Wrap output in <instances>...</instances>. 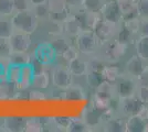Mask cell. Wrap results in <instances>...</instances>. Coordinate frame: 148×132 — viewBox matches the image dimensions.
Instances as JSON below:
<instances>
[{
    "instance_id": "32",
    "label": "cell",
    "mask_w": 148,
    "mask_h": 132,
    "mask_svg": "<svg viewBox=\"0 0 148 132\" xmlns=\"http://www.w3.org/2000/svg\"><path fill=\"white\" fill-rule=\"evenodd\" d=\"M71 14V11L70 9H66L64 11H58V12H49V20L51 23L53 24H62L65 22V20L69 18V16Z\"/></svg>"
},
{
    "instance_id": "10",
    "label": "cell",
    "mask_w": 148,
    "mask_h": 132,
    "mask_svg": "<svg viewBox=\"0 0 148 132\" xmlns=\"http://www.w3.org/2000/svg\"><path fill=\"white\" fill-rule=\"evenodd\" d=\"M74 16L77 18L83 31H93L95 29L96 24L99 23L101 18H102L101 13L88 11V10L83 9V8L75 11Z\"/></svg>"
},
{
    "instance_id": "45",
    "label": "cell",
    "mask_w": 148,
    "mask_h": 132,
    "mask_svg": "<svg viewBox=\"0 0 148 132\" xmlns=\"http://www.w3.org/2000/svg\"><path fill=\"white\" fill-rule=\"evenodd\" d=\"M104 62L105 61L102 58V57H101V58H93V60H91V61H88V64H90V69L102 72L103 67L105 66Z\"/></svg>"
},
{
    "instance_id": "3",
    "label": "cell",
    "mask_w": 148,
    "mask_h": 132,
    "mask_svg": "<svg viewBox=\"0 0 148 132\" xmlns=\"http://www.w3.org/2000/svg\"><path fill=\"white\" fill-rule=\"evenodd\" d=\"M75 40V47L80 52V54L84 55H93L95 54L101 46L99 39L96 38L93 31H82L76 37Z\"/></svg>"
},
{
    "instance_id": "15",
    "label": "cell",
    "mask_w": 148,
    "mask_h": 132,
    "mask_svg": "<svg viewBox=\"0 0 148 132\" xmlns=\"http://www.w3.org/2000/svg\"><path fill=\"white\" fill-rule=\"evenodd\" d=\"M137 38H138V34L134 30H132L128 25H126L123 22L119 24L117 34L115 37V39L118 42L130 46V44H135V41Z\"/></svg>"
},
{
    "instance_id": "24",
    "label": "cell",
    "mask_w": 148,
    "mask_h": 132,
    "mask_svg": "<svg viewBox=\"0 0 148 132\" xmlns=\"http://www.w3.org/2000/svg\"><path fill=\"white\" fill-rule=\"evenodd\" d=\"M145 123H146V120L142 118L139 114L127 117L125 132H144Z\"/></svg>"
},
{
    "instance_id": "37",
    "label": "cell",
    "mask_w": 148,
    "mask_h": 132,
    "mask_svg": "<svg viewBox=\"0 0 148 132\" xmlns=\"http://www.w3.org/2000/svg\"><path fill=\"white\" fill-rule=\"evenodd\" d=\"M79 56H80V52H79L77 49L75 47V45H74V46L70 45L68 49L61 54V57L66 62V63H70L71 61H73V60H75V58H77Z\"/></svg>"
},
{
    "instance_id": "8",
    "label": "cell",
    "mask_w": 148,
    "mask_h": 132,
    "mask_svg": "<svg viewBox=\"0 0 148 132\" xmlns=\"http://www.w3.org/2000/svg\"><path fill=\"white\" fill-rule=\"evenodd\" d=\"M137 86H138V84H137V79L135 77H132L123 72V74L121 75V77L118 78V81L115 84L117 98L135 95Z\"/></svg>"
},
{
    "instance_id": "36",
    "label": "cell",
    "mask_w": 148,
    "mask_h": 132,
    "mask_svg": "<svg viewBox=\"0 0 148 132\" xmlns=\"http://www.w3.org/2000/svg\"><path fill=\"white\" fill-rule=\"evenodd\" d=\"M14 13L13 0H0V16H12Z\"/></svg>"
},
{
    "instance_id": "12",
    "label": "cell",
    "mask_w": 148,
    "mask_h": 132,
    "mask_svg": "<svg viewBox=\"0 0 148 132\" xmlns=\"http://www.w3.org/2000/svg\"><path fill=\"white\" fill-rule=\"evenodd\" d=\"M9 40H10L13 52H28L32 45L31 34L23 33V32L14 31Z\"/></svg>"
},
{
    "instance_id": "28",
    "label": "cell",
    "mask_w": 148,
    "mask_h": 132,
    "mask_svg": "<svg viewBox=\"0 0 148 132\" xmlns=\"http://www.w3.org/2000/svg\"><path fill=\"white\" fill-rule=\"evenodd\" d=\"M85 78H86L87 86L90 88H92V89H94V90L104 82L102 73L99 72V70H93V69H88V72L85 75Z\"/></svg>"
},
{
    "instance_id": "42",
    "label": "cell",
    "mask_w": 148,
    "mask_h": 132,
    "mask_svg": "<svg viewBox=\"0 0 148 132\" xmlns=\"http://www.w3.org/2000/svg\"><path fill=\"white\" fill-rule=\"evenodd\" d=\"M137 10L140 19H148V0H137Z\"/></svg>"
},
{
    "instance_id": "29",
    "label": "cell",
    "mask_w": 148,
    "mask_h": 132,
    "mask_svg": "<svg viewBox=\"0 0 148 132\" xmlns=\"http://www.w3.org/2000/svg\"><path fill=\"white\" fill-rule=\"evenodd\" d=\"M13 53L10 40L8 38H1L0 37V61L7 62L9 61V57Z\"/></svg>"
},
{
    "instance_id": "35",
    "label": "cell",
    "mask_w": 148,
    "mask_h": 132,
    "mask_svg": "<svg viewBox=\"0 0 148 132\" xmlns=\"http://www.w3.org/2000/svg\"><path fill=\"white\" fill-rule=\"evenodd\" d=\"M47 5H48V8L51 12L64 11V10L69 9L66 0H48Z\"/></svg>"
},
{
    "instance_id": "39",
    "label": "cell",
    "mask_w": 148,
    "mask_h": 132,
    "mask_svg": "<svg viewBox=\"0 0 148 132\" xmlns=\"http://www.w3.org/2000/svg\"><path fill=\"white\" fill-rule=\"evenodd\" d=\"M32 10H33V12L36 13V16H37V18L39 20H48L49 18V8H48V5L47 3H43V5H39V6H36V7H32Z\"/></svg>"
},
{
    "instance_id": "13",
    "label": "cell",
    "mask_w": 148,
    "mask_h": 132,
    "mask_svg": "<svg viewBox=\"0 0 148 132\" xmlns=\"http://www.w3.org/2000/svg\"><path fill=\"white\" fill-rule=\"evenodd\" d=\"M146 64L147 63H146L144 60H142V58L135 53V54L132 55V56L127 60V62L125 63L123 72L125 74H127V75L137 78V77L139 76V74L143 72V69L145 68Z\"/></svg>"
},
{
    "instance_id": "30",
    "label": "cell",
    "mask_w": 148,
    "mask_h": 132,
    "mask_svg": "<svg viewBox=\"0 0 148 132\" xmlns=\"http://www.w3.org/2000/svg\"><path fill=\"white\" fill-rule=\"evenodd\" d=\"M8 63L18 64V65H25V64L31 63V57L28 54V52H13L11 56L9 57Z\"/></svg>"
},
{
    "instance_id": "27",
    "label": "cell",
    "mask_w": 148,
    "mask_h": 132,
    "mask_svg": "<svg viewBox=\"0 0 148 132\" xmlns=\"http://www.w3.org/2000/svg\"><path fill=\"white\" fill-rule=\"evenodd\" d=\"M135 53L148 63V37H138L136 39Z\"/></svg>"
},
{
    "instance_id": "1",
    "label": "cell",
    "mask_w": 148,
    "mask_h": 132,
    "mask_svg": "<svg viewBox=\"0 0 148 132\" xmlns=\"http://www.w3.org/2000/svg\"><path fill=\"white\" fill-rule=\"evenodd\" d=\"M11 19L16 31L23 32L28 34H32L37 31L40 21L32 9L17 11L11 16Z\"/></svg>"
},
{
    "instance_id": "38",
    "label": "cell",
    "mask_w": 148,
    "mask_h": 132,
    "mask_svg": "<svg viewBox=\"0 0 148 132\" xmlns=\"http://www.w3.org/2000/svg\"><path fill=\"white\" fill-rule=\"evenodd\" d=\"M117 1L123 16L137 9V1L135 0H117Z\"/></svg>"
},
{
    "instance_id": "31",
    "label": "cell",
    "mask_w": 148,
    "mask_h": 132,
    "mask_svg": "<svg viewBox=\"0 0 148 132\" xmlns=\"http://www.w3.org/2000/svg\"><path fill=\"white\" fill-rule=\"evenodd\" d=\"M107 0H84L83 1V9L88 11L101 13Z\"/></svg>"
},
{
    "instance_id": "20",
    "label": "cell",
    "mask_w": 148,
    "mask_h": 132,
    "mask_svg": "<svg viewBox=\"0 0 148 132\" xmlns=\"http://www.w3.org/2000/svg\"><path fill=\"white\" fill-rule=\"evenodd\" d=\"M68 67L73 76L82 77V76L86 75V73L90 69V64H88V61L83 60L79 56L77 58H75L73 61H71L70 63H68Z\"/></svg>"
},
{
    "instance_id": "22",
    "label": "cell",
    "mask_w": 148,
    "mask_h": 132,
    "mask_svg": "<svg viewBox=\"0 0 148 132\" xmlns=\"http://www.w3.org/2000/svg\"><path fill=\"white\" fill-rule=\"evenodd\" d=\"M63 99L69 101H80L86 99L85 90L81 86L76 85H70L68 88L64 89L63 93Z\"/></svg>"
},
{
    "instance_id": "2",
    "label": "cell",
    "mask_w": 148,
    "mask_h": 132,
    "mask_svg": "<svg viewBox=\"0 0 148 132\" xmlns=\"http://www.w3.org/2000/svg\"><path fill=\"white\" fill-rule=\"evenodd\" d=\"M101 57L108 63H117L126 54L128 45L118 42L116 39L101 44Z\"/></svg>"
},
{
    "instance_id": "11",
    "label": "cell",
    "mask_w": 148,
    "mask_h": 132,
    "mask_svg": "<svg viewBox=\"0 0 148 132\" xmlns=\"http://www.w3.org/2000/svg\"><path fill=\"white\" fill-rule=\"evenodd\" d=\"M101 17L110 22L121 24L123 21V13L119 8L117 0H107L101 12Z\"/></svg>"
},
{
    "instance_id": "51",
    "label": "cell",
    "mask_w": 148,
    "mask_h": 132,
    "mask_svg": "<svg viewBox=\"0 0 148 132\" xmlns=\"http://www.w3.org/2000/svg\"><path fill=\"white\" fill-rule=\"evenodd\" d=\"M144 132H148V120L145 123V127H144Z\"/></svg>"
},
{
    "instance_id": "7",
    "label": "cell",
    "mask_w": 148,
    "mask_h": 132,
    "mask_svg": "<svg viewBox=\"0 0 148 132\" xmlns=\"http://www.w3.org/2000/svg\"><path fill=\"white\" fill-rule=\"evenodd\" d=\"M72 73L70 72L68 66L56 65L51 72V81L53 86L59 89H65L72 84Z\"/></svg>"
},
{
    "instance_id": "14",
    "label": "cell",
    "mask_w": 148,
    "mask_h": 132,
    "mask_svg": "<svg viewBox=\"0 0 148 132\" xmlns=\"http://www.w3.org/2000/svg\"><path fill=\"white\" fill-rule=\"evenodd\" d=\"M27 118L21 116H8L3 119L2 127L6 131L9 132H22L25 131Z\"/></svg>"
},
{
    "instance_id": "44",
    "label": "cell",
    "mask_w": 148,
    "mask_h": 132,
    "mask_svg": "<svg viewBox=\"0 0 148 132\" xmlns=\"http://www.w3.org/2000/svg\"><path fill=\"white\" fill-rule=\"evenodd\" d=\"M13 2H14V12L32 9L29 0H13Z\"/></svg>"
},
{
    "instance_id": "43",
    "label": "cell",
    "mask_w": 148,
    "mask_h": 132,
    "mask_svg": "<svg viewBox=\"0 0 148 132\" xmlns=\"http://www.w3.org/2000/svg\"><path fill=\"white\" fill-rule=\"evenodd\" d=\"M136 96L144 105H148V86L138 85L136 89Z\"/></svg>"
},
{
    "instance_id": "4",
    "label": "cell",
    "mask_w": 148,
    "mask_h": 132,
    "mask_svg": "<svg viewBox=\"0 0 148 132\" xmlns=\"http://www.w3.org/2000/svg\"><path fill=\"white\" fill-rule=\"evenodd\" d=\"M58 53L53 44L48 41L39 43L33 52V58L40 66H51L56 63Z\"/></svg>"
},
{
    "instance_id": "5",
    "label": "cell",
    "mask_w": 148,
    "mask_h": 132,
    "mask_svg": "<svg viewBox=\"0 0 148 132\" xmlns=\"http://www.w3.org/2000/svg\"><path fill=\"white\" fill-rule=\"evenodd\" d=\"M145 106L146 105H144L142 101L139 100V98L136 96V94L132 95V96H127V97L117 98L118 114L124 117V118L139 114Z\"/></svg>"
},
{
    "instance_id": "16",
    "label": "cell",
    "mask_w": 148,
    "mask_h": 132,
    "mask_svg": "<svg viewBox=\"0 0 148 132\" xmlns=\"http://www.w3.org/2000/svg\"><path fill=\"white\" fill-rule=\"evenodd\" d=\"M36 73V67L33 66L32 63L25 64L21 66V76H20V81L17 87L20 89H28L32 85V79Z\"/></svg>"
},
{
    "instance_id": "41",
    "label": "cell",
    "mask_w": 148,
    "mask_h": 132,
    "mask_svg": "<svg viewBox=\"0 0 148 132\" xmlns=\"http://www.w3.org/2000/svg\"><path fill=\"white\" fill-rule=\"evenodd\" d=\"M71 117H65V116H60V117H56L53 121H54V125L56 128H59L60 130H66L68 131V128L71 123Z\"/></svg>"
},
{
    "instance_id": "40",
    "label": "cell",
    "mask_w": 148,
    "mask_h": 132,
    "mask_svg": "<svg viewBox=\"0 0 148 132\" xmlns=\"http://www.w3.org/2000/svg\"><path fill=\"white\" fill-rule=\"evenodd\" d=\"M51 43L53 44V46H54V49H56L58 55H61L62 53L70 46V43H69L68 41H66L65 39L60 38V37H59V38H56L54 41H52Z\"/></svg>"
},
{
    "instance_id": "18",
    "label": "cell",
    "mask_w": 148,
    "mask_h": 132,
    "mask_svg": "<svg viewBox=\"0 0 148 132\" xmlns=\"http://www.w3.org/2000/svg\"><path fill=\"white\" fill-rule=\"evenodd\" d=\"M50 84H51V75L48 70L43 68L36 70L31 87H33L37 90H43V89L49 88Z\"/></svg>"
},
{
    "instance_id": "50",
    "label": "cell",
    "mask_w": 148,
    "mask_h": 132,
    "mask_svg": "<svg viewBox=\"0 0 148 132\" xmlns=\"http://www.w3.org/2000/svg\"><path fill=\"white\" fill-rule=\"evenodd\" d=\"M32 7L39 6V5H43V3H47L48 0H29Z\"/></svg>"
},
{
    "instance_id": "49",
    "label": "cell",
    "mask_w": 148,
    "mask_h": 132,
    "mask_svg": "<svg viewBox=\"0 0 148 132\" xmlns=\"http://www.w3.org/2000/svg\"><path fill=\"white\" fill-rule=\"evenodd\" d=\"M8 66V64H7ZM7 66L3 62L0 61V84L7 83Z\"/></svg>"
},
{
    "instance_id": "46",
    "label": "cell",
    "mask_w": 148,
    "mask_h": 132,
    "mask_svg": "<svg viewBox=\"0 0 148 132\" xmlns=\"http://www.w3.org/2000/svg\"><path fill=\"white\" fill-rule=\"evenodd\" d=\"M136 79H137V84H138V85L148 86V63L146 64L145 68L143 69V72L139 74V76H138Z\"/></svg>"
},
{
    "instance_id": "47",
    "label": "cell",
    "mask_w": 148,
    "mask_h": 132,
    "mask_svg": "<svg viewBox=\"0 0 148 132\" xmlns=\"http://www.w3.org/2000/svg\"><path fill=\"white\" fill-rule=\"evenodd\" d=\"M138 37H148V19H140L139 21Z\"/></svg>"
},
{
    "instance_id": "33",
    "label": "cell",
    "mask_w": 148,
    "mask_h": 132,
    "mask_svg": "<svg viewBox=\"0 0 148 132\" xmlns=\"http://www.w3.org/2000/svg\"><path fill=\"white\" fill-rule=\"evenodd\" d=\"M43 128V123L39 118H36V117L27 118V122H25V132H41L44 130Z\"/></svg>"
},
{
    "instance_id": "26",
    "label": "cell",
    "mask_w": 148,
    "mask_h": 132,
    "mask_svg": "<svg viewBox=\"0 0 148 132\" xmlns=\"http://www.w3.org/2000/svg\"><path fill=\"white\" fill-rule=\"evenodd\" d=\"M21 76V65L8 63L7 66V83L9 85L17 86Z\"/></svg>"
},
{
    "instance_id": "34",
    "label": "cell",
    "mask_w": 148,
    "mask_h": 132,
    "mask_svg": "<svg viewBox=\"0 0 148 132\" xmlns=\"http://www.w3.org/2000/svg\"><path fill=\"white\" fill-rule=\"evenodd\" d=\"M68 131L70 132H86L91 131V128L87 126L86 122L84 120L80 118V119H76V118H72L71 120V123L68 128Z\"/></svg>"
},
{
    "instance_id": "9",
    "label": "cell",
    "mask_w": 148,
    "mask_h": 132,
    "mask_svg": "<svg viewBox=\"0 0 148 132\" xmlns=\"http://www.w3.org/2000/svg\"><path fill=\"white\" fill-rule=\"evenodd\" d=\"M104 114L105 111L99 110V108L95 107L92 102H90L87 105V107L84 109V111H83L82 119L86 122V125L91 128V130H93L95 128L103 126V123H104Z\"/></svg>"
},
{
    "instance_id": "52",
    "label": "cell",
    "mask_w": 148,
    "mask_h": 132,
    "mask_svg": "<svg viewBox=\"0 0 148 132\" xmlns=\"http://www.w3.org/2000/svg\"><path fill=\"white\" fill-rule=\"evenodd\" d=\"M135 1H137V0H135Z\"/></svg>"
},
{
    "instance_id": "17",
    "label": "cell",
    "mask_w": 148,
    "mask_h": 132,
    "mask_svg": "<svg viewBox=\"0 0 148 132\" xmlns=\"http://www.w3.org/2000/svg\"><path fill=\"white\" fill-rule=\"evenodd\" d=\"M103 130L108 132H125L126 129V118L122 116H112L106 119L103 123Z\"/></svg>"
},
{
    "instance_id": "48",
    "label": "cell",
    "mask_w": 148,
    "mask_h": 132,
    "mask_svg": "<svg viewBox=\"0 0 148 132\" xmlns=\"http://www.w3.org/2000/svg\"><path fill=\"white\" fill-rule=\"evenodd\" d=\"M83 1L84 0H66V3H68V7L71 10H74V11H77L83 8Z\"/></svg>"
},
{
    "instance_id": "23",
    "label": "cell",
    "mask_w": 148,
    "mask_h": 132,
    "mask_svg": "<svg viewBox=\"0 0 148 132\" xmlns=\"http://www.w3.org/2000/svg\"><path fill=\"white\" fill-rule=\"evenodd\" d=\"M102 76L104 82H107L110 84H116L118 78L123 74V70L119 68L118 66L114 65V63H111L110 65H105L102 69Z\"/></svg>"
},
{
    "instance_id": "21",
    "label": "cell",
    "mask_w": 148,
    "mask_h": 132,
    "mask_svg": "<svg viewBox=\"0 0 148 132\" xmlns=\"http://www.w3.org/2000/svg\"><path fill=\"white\" fill-rule=\"evenodd\" d=\"M94 95L99 96L101 98H103L105 100L113 101L115 98H117L116 94V88L114 84H110L107 82H103L99 87L95 89Z\"/></svg>"
},
{
    "instance_id": "6",
    "label": "cell",
    "mask_w": 148,
    "mask_h": 132,
    "mask_svg": "<svg viewBox=\"0 0 148 132\" xmlns=\"http://www.w3.org/2000/svg\"><path fill=\"white\" fill-rule=\"evenodd\" d=\"M118 26H119V24L113 23V22H110L107 20H104L103 18H101V20L96 24L93 32L95 33L96 38L99 39V43L103 44L116 37L118 31Z\"/></svg>"
},
{
    "instance_id": "19",
    "label": "cell",
    "mask_w": 148,
    "mask_h": 132,
    "mask_svg": "<svg viewBox=\"0 0 148 132\" xmlns=\"http://www.w3.org/2000/svg\"><path fill=\"white\" fill-rule=\"evenodd\" d=\"M63 31L69 38H76L83 31L79 20L74 16V13H71L68 19L65 20V22L63 23Z\"/></svg>"
},
{
    "instance_id": "25",
    "label": "cell",
    "mask_w": 148,
    "mask_h": 132,
    "mask_svg": "<svg viewBox=\"0 0 148 132\" xmlns=\"http://www.w3.org/2000/svg\"><path fill=\"white\" fill-rule=\"evenodd\" d=\"M16 31L11 16H0V37L10 38Z\"/></svg>"
}]
</instances>
